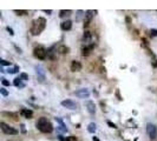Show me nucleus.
Here are the masks:
<instances>
[{
  "label": "nucleus",
  "instance_id": "obj_17",
  "mask_svg": "<svg viewBox=\"0 0 157 141\" xmlns=\"http://www.w3.org/2000/svg\"><path fill=\"white\" fill-rule=\"evenodd\" d=\"M87 130H89L90 133H95V132H96V124H95V122L89 124V126H87Z\"/></svg>",
  "mask_w": 157,
  "mask_h": 141
},
{
  "label": "nucleus",
  "instance_id": "obj_10",
  "mask_svg": "<svg viewBox=\"0 0 157 141\" xmlns=\"http://www.w3.org/2000/svg\"><path fill=\"white\" fill-rule=\"evenodd\" d=\"M80 70H82V64L79 61L73 60L72 62H71V70L72 72H79Z\"/></svg>",
  "mask_w": 157,
  "mask_h": 141
},
{
  "label": "nucleus",
  "instance_id": "obj_20",
  "mask_svg": "<svg viewBox=\"0 0 157 141\" xmlns=\"http://www.w3.org/2000/svg\"><path fill=\"white\" fill-rule=\"evenodd\" d=\"M14 13H17L18 15H25V14H27V11H25V10H15Z\"/></svg>",
  "mask_w": 157,
  "mask_h": 141
},
{
  "label": "nucleus",
  "instance_id": "obj_23",
  "mask_svg": "<svg viewBox=\"0 0 157 141\" xmlns=\"http://www.w3.org/2000/svg\"><path fill=\"white\" fill-rule=\"evenodd\" d=\"M1 83H2L4 86H10V81H7L5 78H2V79H1Z\"/></svg>",
  "mask_w": 157,
  "mask_h": 141
},
{
  "label": "nucleus",
  "instance_id": "obj_6",
  "mask_svg": "<svg viewBox=\"0 0 157 141\" xmlns=\"http://www.w3.org/2000/svg\"><path fill=\"white\" fill-rule=\"evenodd\" d=\"M96 13H97L96 11H91V10H90V11H86V13H85V19H84V28L90 25L92 18H93V15H95Z\"/></svg>",
  "mask_w": 157,
  "mask_h": 141
},
{
  "label": "nucleus",
  "instance_id": "obj_18",
  "mask_svg": "<svg viewBox=\"0 0 157 141\" xmlns=\"http://www.w3.org/2000/svg\"><path fill=\"white\" fill-rule=\"evenodd\" d=\"M18 70H19V67H18V66H14V67H12V68H10V67H8V70H6V72L12 74V73H17Z\"/></svg>",
  "mask_w": 157,
  "mask_h": 141
},
{
  "label": "nucleus",
  "instance_id": "obj_16",
  "mask_svg": "<svg viewBox=\"0 0 157 141\" xmlns=\"http://www.w3.org/2000/svg\"><path fill=\"white\" fill-rule=\"evenodd\" d=\"M70 14H71V11H70V10H61V11L59 12V17H61V18L69 17Z\"/></svg>",
  "mask_w": 157,
  "mask_h": 141
},
{
  "label": "nucleus",
  "instance_id": "obj_24",
  "mask_svg": "<svg viewBox=\"0 0 157 141\" xmlns=\"http://www.w3.org/2000/svg\"><path fill=\"white\" fill-rule=\"evenodd\" d=\"M150 35L151 36H157V30H150Z\"/></svg>",
  "mask_w": 157,
  "mask_h": 141
},
{
  "label": "nucleus",
  "instance_id": "obj_15",
  "mask_svg": "<svg viewBox=\"0 0 157 141\" xmlns=\"http://www.w3.org/2000/svg\"><path fill=\"white\" fill-rule=\"evenodd\" d=\"M57 51H58L61 54H66V53H69V51H70V49H69V47H66L65 45H61V46L58 47V49H57Z\"/></svg>",
  "mask_w": 157,
  "mask_h": 141
},
{
  "label": "nucleus",
  "instance_id": "obj_7",
  "mask_svg": "<svg viewBox=\"0 0 157 141\" xmlns=\"http://www.w3.org/2000/svg\"><path fill=\"white\" fill-rule=\"evenodd\" d=\"M61 106L63 107H65V108H67V109H77V105H76V102H73L72 100H70V99H66V100H63L61 101Z\"/></svg>",
  "mask_w": 157,
  "mask_h": 141
},
{
  "label": "nucleus",
  "instance_id": "obj_9",
  "mask_svg": "<svg viewBox=\"0 0 157 141\" xmlns=\"http://www.w3.org/2000/svg\"><path fill=\"white\" fill-rule=\"evenodd\" d=\"M20 114H21L25 119H31V118L33 117V112H32L31 109H27V108H23V109L20 111Z\"/></svg>",
  "mask_w": 157,
  "mask_h": 141
},
{
  "label": "nucleus",
  "instance_id": "obj_14",
  "mask_svg": "<svg viewBox=\"0 0 157 141\" xmlns=\"http://www.w3.org/2000/svg\"><path fill=\"white\" fill-rule=\"evenodd\" d=\"M95 45H91V46H84L83 47V49H82V52H83V55L84 57H87L90 53H91V51H92V48H93Z\"/></svg>",
  "mask_w": 157,
  "mask_h": 141
},
{
  "label": "nucleus",
  "instance_id": "obj_27",
  "mask_svg": "<svg viewBox=\"0 0 157 141\" xmlns=\"http://www.w3.org/2000/svg\"><path fill=\"white\" fill-rule=\"evenodd\" d=\"M7 31L10 32V34H11V35L14 34V33H13V30H12V28H11V27H7Z\"/></svg>",
  "mask_w": 157,
  "mask_h": 141
},
{
  "label": "nucleus",
  "instance_id": "obj_26",
  "mask_svg": "<svg viewBox=\"0 0 157 141\" xmlns=\"http://www.w3.org/2000/svg\"><path fill=\"white\" fill-rule=\"evenodd\" d=\"M108 125H109L110 127H112V128H117V126H116L115 124H112L111 121H108Z\"/></svg>",
  "mask_w": 157,
  "mask_h": 141
},
{
  "label": "nucleus",
  "instance_id": "obj_2",
  "mask_svg": "<svg viewBox=\"0 0 157 141\" xmlns=\"http://www.w3.org/2000/svg\"><path fill=\"white\" fill-rule=\"evenodd\" d=\"M37 128L41 133H51L53 130V126L46 118H39V120L37 121Z\"/></svg>",
  "mask_w": 157,
  "mask_h": 141
},
{
  "label": "nucleus",
  "instance_id": "obj_25",
  "mask_svg": "<svg viewBox=\"0 0 157 141\" xmlns=\"http://www.w3.org/2000/svg\"><path fill=\"white\" fill-rule=\"evenodd\" d=\"M66 141H78L76 136H67L66 138Z\"/></svg>",
  "mask_w": 157,
  "mask_h": 141
},
{
  "label": "nucleus",
  "instance_id": "obj_8",
  "mask_svg": "<svg viewBox=\"0 0 157 141\" xmlns=\"http://www.w3.org/2000/svg\"><path fill=\"white\" fill-rule=\"evenodd\" d=\"M76 96L78 98H82V99H85V98H89L90 96V92L86 89V88H82V89H78L74 92Z\"/></svg>",
  "mask_w": 157,
  "mask_h": 141
},
{
  "label": "nucleus",
  "instance_id": "obj_13",
  "mask_svg": "<svg viewBox=\"0 0 157 141\" xmlns=\"http://www.w3.org/2000/svg\"><path fill=\"white\" fill-rule=\"evenodd\" d=\"M13 85H14L15 87H19V88H24L25 87V85L23 83V79H21V78H15L14 81H13Z\"/></svg>",
  "mask_w": 157,
  "mask_h": 141
},
{
  "label": "nucleus",
  "instance_id": "obj_28",
  "mask_svg": "<svg viewBox=\"0 0 157 141\" xmlns=\"http://www.w3.org/2000/svg\"><path fill=\"white\" fill-rule=\"evenodd\" d=\"M44 12H45V13H47V14H51V13H52V11H51V10H44Z\"/></svg>",
  "mask_w": 157,
  "mask_h": 141
},
{
  "label": "nucleus",
  "instance_id": "obj_4",
  "mask_svg": "<svg viewBox=\"0 0 157 141\" xmlns=\"http://www.w3.org/2000/svg\"><path fill=\"white\" fill-rule=\"evenodd\" d=\"M0 127H1V130H2L5 134H7V135H17V134H18V130H17V129L11 127V126H8V125L5 124V122H0Z\"/></svg>",
  "mask_w": 157,
  "mask_h": 141
},
{
  "label": "nucleus",
  "instance_id": "obj_3",
  "mask_svg": "<svg viewBox=\"0 0 157 141\" xmlns=\"http://www.w3.org/2000/svg\"><path fill=\"white\" fill-rule=\"evenodd\" d=\"M33 54H34L36 58L40 59V60H44V59L46 58V55H47V51L43 46H38L33 49Z\"/></svg>",
  "mask_w": 157,
  "mask_h": 141
},
{
  "label": "nucleus",
  "instance_id": "obj_19",
  "mask_svg": "<svg viewBox=\"0 0 157 141\" xmlns=\"http://www.w3.org/2000/svg\"><path fill=\"white\" fill-rule=\"evenodd\" d=\"M0 65H1V66H8V67H10V66H11V62L7 61V60L1 59V60H0Z\"/></svg>",
  "mask_w": 157,
  "mask_h": 141
},
{
  "label": "nucleus",
  "instance_id": "obj_1",
  "mask_svg": "<svg viewBox=\"0 0 157 141\" xmlns=\"http://www.w3.org/2000/svg\"><path fill=\"white\" fill-rule=\"evenodd\" d=\"M45 26H46V20L44 18H38V19L32 21L30 32L32 35H39L45 30Z\"/></svg>",
  "mask_w": 157,
  "mask_h": 141
},
{
  "label": "nucleus",
  "instance_id": "obj_22",
  "mask_svg": "<svg viewBox=\"0 0 157 141\" xmlns=\"http://www.w3.org/2000/svg\"><path fill=\"white\" fill-rule=\"evenodd\" d=\"M0 93H1V95H4V96H7V95H8V92H7L5 88H1V89H0Z\"/></svg>",
  "mask_w": 157,
  "mask_h": 141
},
{
  "label": "nucleus",
  "instance_id": "obj_12",
  "mask_svg": "<svg viewBox=\"0 0 157 141\" xmlns=\"http://www.w3.org/2000/svg\"><path fill=\"white\" fill-rule=\"evenodd\" d=\"M71 27H72V21L71 20H66V21H63L61 24V28L63 31H69V30H71Z\"/></svg>",
  "mask_w": 157,
  "mask_h": 141
},
{
  "label": "nucleus",
  "instance_id": "obj_5",
  "mask_svg": "<svg viewBox=\"0 0 157 141\" xmlns=\"http://www.w3.org/2000/svg\"><path fill=\"white\" fill-rule=\"evenodd\" d=\"M146 134H148L151 139H156V136H157L156 126L152 125V124H148V125H146Z\"/></svg>",
  "mask_w": 157,
  "mask_h": 141
},
{
  "label": "nucleus",
  "instance_id": "obj_29",
  "mask_svg": "<svg viewBox=\"0 0 157 141\" xmlns=\"http://www.w3.org/2000/svg\"><path fill=\"white\" fill-rule=\"evenodd\" d=\"M92 140H93V141H99V139H98V138H96V136H93V138H92Z\"/></svg>",
  "mask_w": 157,
  "mask_h": 141
},
{
  "label": "nucleus",
  "instance_id": "obj_21",
  "mask_svg": "<svg viewBox=\"0 0 157 141\" xmlns=\"http://www.w3.org/2000/svg\"><path fill=\"white\" fill-rule=\"evenodd\" d=\"M19 78H21V79H23V80H28V75H27V74H26V73H21V74H20V77H19Z\"/></svg>",
  "mask_w": 157,
  "mask_h": 141
},
{
  "label": "nucleus",
  "instance_id": "obj_11",
  "mask_svg": "<svg viewBox=\"0 0 157 141\" xmlns=\"http://www.w3.org/2000/svg\"><path fill=\"white\" fill-rule=\"evenodd\" d=\"M86 107H87V111L90 114H95L96 113V105L93 101H87L86 102Z\"/></svg>",
  "mask_w": 157,
  "mask_h": 141
}]
</instances>
